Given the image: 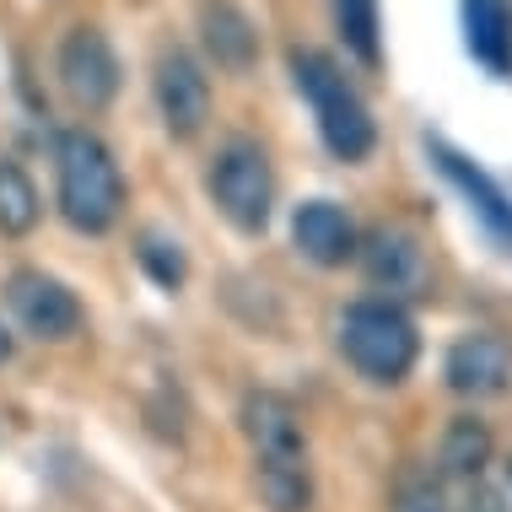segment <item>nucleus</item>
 <instances>
[{
    "instance_id": "nucleus-1",
    "label": "nucleus",
    "mask_w": 512,
    "mask_h": 512,
    "mask_svg": "<svg viewBox=\"0 0 512 512\" xmlns=\"http://www.w3.org/2000/svg\"><path fill=\"white\" fill-rule=\"evenodd\" d=\"M243 432L254 442V469H259V496L270 512H308L313 502V475H308V437L281 394H248L243 399Z\"/></svg>"
},
{
    "instance_id": "nucleus-2",
    "label": "nucleus",
    "mask_w": 512,
    "mask_h": 512,
    "mask_svg": "<svg viewBox=\"0 0 512 512\" xmlns=\"http://www.w3.org/2000/svg\"><path fill=\"white\" fill-rule=\"evenodd\" d=\"M54 173H60V211L76 232H108L124 211L119 162L92 130H65L54 141Z\"/></svg>"
},
{
    "instance_id": "nucleus-3",
    "label": "nucleus",
    "mask_w": 512,
    "mask_h": 512,
    "mask_svg": "<svg viewBox=\"0 0 512 512\" xmlns=\"http://www.w3.org/2000/svg\"><path fill=\"white\" fill-rule=\"evenodd\" d=\"M292 81H297L302 98L313 103L324 146L335 151L340 162H362L372 151V141H378V124H372L367 103L351 92V81L335 71V60L318 54V49H297L292 54Z\"/></svg>"
},
{
    "instance_id": "nucleus-4",
    "label": "nucleus",
    "mask_w": 512,
    "mask_h": 512,
    "mask_svg": "<svg viewBox=\"0 0 512 512\" xmlns=\"http://www.w3.org/2000/svg\"><path fill=\"white\" fill-rule=\"evenodd\" d=\"M340 351L362 378L399 383L410 378L415 356H421V335H415L410 313L394 302H351L340 313Z\"/></svg>"
},
{
    "instance_id": "nucleus-5",
    "label": "nucleus",
    "mask_w": 512,
    "mask_h": 512,
    "mask_svg": "<svg viewBox=\"0 0 512 512\" xmlns=\"http://www.w3.org/2000/svg\"><path fill=\"white\" fill-rule=\"evenodd\" d=\"M205 184H211V200L221 205V216L238 232H265L270 205H275V173H270V157L259 141H248V135L221 141Z\"/></svg>"
},
{
    "instance_id": "nucleus-6",
    "label": "nucleus",
    "mask_w": 512,
    "mask_h": 512,
    "mask_svg": "<svg viewBox=\"0 0 512 512\" xmlns=\"http://www.w3.org/2000/svg\"><path fill=\"white\" fill-rule=\"evenodd\" d=\"M60 87L71 92L76 108H108L119 92V54L98 27H71L60 44Z\"/></svg>"
},
{
    "instance_id": "nucleus-7",
    "label": "nucleus",
    "mask_w": 512,
    "mask_h": 512,
    "mask_svg": "<svg viewBox=\"0 0 512 512\" xmlns=\"http://www.w3.org/2000/svg\"><path fill=\"white\" fill-rule=\"evenodd\" d=\"M6 308L17 313V324L38 340H71L81 329V302L65 281H54L44 270H17L6 281Z\"/></svg>"
},
{
    "instance_id": "nucleus-8",
    "label": "nucleus",
    "mask_w": 512,
    "mask_h": 512,
    "mask_svg": "<svg viewBox=\"0 0 512 512\" xmlns=\"http://www.w3.org/2000/svg\"><path fill=\"white\" fill-rule=\"evenodd\" d=\"M151 87H157L162 124H168V135H178V141H189V135H195L200 124L211 119V81L200 76V65L189 60L184 49H168V54H162Z\"/></svg>"
},
{
    "instance_id": "nucleus-9",
    "label": "nucleus",
    "mask_w": 512,
    "mask_h": 512,
    "mask_svg": "<svg viewBox=\"0 0 512 512\" xmlns=\"http://www.w3.org/2000/svg\"><path fill=\"white\" fill-rule=\"evenodd\" d=\"M356 254H362L367 281L378 286V292H389V297H421L426 286H432V270H426L421 243H415L405 227L367 232V243L356 248Z\"/></svg>"
},
{
    "instance_id": "nucleus-10",
    "label": "nucleus",
    "mask_w": 512,
    "mask_h": 512,
    "mask_svg": "<svg viewBox=\"0 0 512 512\" xmlns=\"http://www.w3.org/2000/svg\"><path fill=\"white\" fill-rule=\"evenodd\" d=\"M442 378H448V389L464 394V399L502 394L507 378H512V345L496 340V335H464V340H453L448 362H442Z\"/></svg>"
},
{
    "instance_id": "nucleus-11",
    "label": "nucleus",
    "mask_w": 512,
    "mask_h": 512,
    "mask_svg": "<svg viewBox=\"0 0 512 512\" xmlns=\"http://www.w3.org/2000/svg\"><path fill=\"white\" fill-rule=\"evenodd\" d=\"M292 243H297L302 259H313V265H324V270L356 259V248H362L356 221L345 216L335 200H302L297 216H292Z\"/></svg>"
},
{
    "instance_id": "nucleus-12",
    "label": "nucleus",
    "mask_w": 512,
    "mask_h": 512,
    "mask_svg": "<svg viewBox=\"0 0 512 512\" xmlns=\"http://www.w3.org/2000/svg\"><path fill=\"white\" fill-rule=\"evenodd\" d=\"M432 157H437V168L448 184H459L464 189V200H469V211H475L480 221H486V232L502 248H512V200L502 195V189L491 184V173H480L469 157H459L448 141H432Z\"/></svg>"
},
{
    "instance_id": "nucleus-13",
    "label": "nucleus",
    "mask_w": 512,
    "mask_h": 512,
    "mask_svg": "<svg viewBox=\"0 0 512 512\" xmlns=\"http://www.w3.org/2000/svg\"><path fill=\"white\" fill-rule=\"evenodd\" d=\"M200 33H205V49L216 54V65H227V71H248L259 60V33L232 0H205Z\"/></svg>"
},
{
    "instance_id": "nucleus-14",
    "label": "nucleus",
    "mask_w": 512,
    "mask_h": 512,
    "mask_svg": "<svg viewBox=\"0 0 512 512\" xmlns=\"http://www.w3.org/2000/svg\"><path fill=\"white\" fill-rule=\"evenodd\" d=\"M464 44L486 71H512V6L507 0H464Z\"/></svg>"
},
{
    "instance_id": "nucleus-15",
    "label": "nucleus",
    "mask_w": 512,
    "mask_h": 512,
    "mask_svg": "<svg viewBox=\"0 0 512 512\" xmlns=\"http://www.w3.org/2000/svg\"><path fill=\"white\" fill-rule=\"evenodd\" d=\"M486 459H491V432L475 421V415H459V421L448 426V437H442V448H437L442 475L475 480L480 469H486Z\"/></svg>"
},
{
    "instance_id": "nucleus-16",
    "label": "nucleus",
    "mask_w": 512,
    "mask_h": 512,
    "mask_svg": "<svg viewBox=\"0 0 512 512\" xmlns=\"http://www.w3.org/2000/svg\"><path fill=\"white\" fill-rule=\"evenodd\" d=\"M38 216H44V205H38L33 178H27L17 162L0 157V232H6V238H22V232L38 227Z\"/></svg>"
},
{
    "instance_id": "nucleus-17",
    "label": "nucleus",
    "mask_w": 512,
    "mask_h": 512,
    "mask_svg": "<svg viewBox=\"0 0 512 512\" xmlns=\"http://www.w3.org/2000/svg\"><path fill=\"white\" fill-rule=\"evenodd\" d=\"M335 22L345 49L362 65H383V22H378V0H335Z\"/></svg>"
},
{
    "instance_id": "nucleus-18",
    "label": "nucleus",
    "mask_w": 512,
    "mask_h": 512,
    "mask_svg": "<svg viewBox=\"0 0 512 512\" xmlns=\"http://www.w3.org/2000/svg\"><path fill=\"white\" fill-rule=\"evenodd\" d=\"M135 259H141V270L162 286V292H178V286H184V275H189L178 238H162V232H141V248H135Z\"/></svg>"
},
{
    "instance_id": "nucleus-19",
    "label": "nucleus",
    "mask_w": 512,
    "mask_h": 512,
    "mask_svg": "<svg viewBox=\"0 0 512 512\" xmlns=\"http://www.w3.org/2000/svg\"><path fill=\"white\" fill-rule=\"evenodd\" d=\"M394 512H459V507L448 502V491L437 480H405L394 496Z\"/></svg>"
},
{
    "instance_id": "nucleus-20",
    "label": "nucleus",
    "mask_w": 512,
    "mask_h": 512,
    "mask_svg": "<svg viewBox=\"0 0 512 512\" xmlns=\"http://www.w3.org/2000/svg\"><path fill=\"white\" fill-rule=\"evenodd\" d=\"M6 356H11V340H6V329H0V362H6Z\"/></svg>"
}]
</instances>
